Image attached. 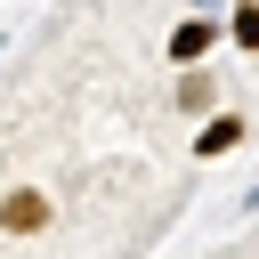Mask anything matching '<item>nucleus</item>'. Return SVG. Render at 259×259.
I'll return each mask as SVG.
<instances>
[{
    "label": "nucleus",
    "mask_w": 259,
    "mask_h": 259,
    "mask_svg": "<svg viewBox=\"0 0 259 259\" xmlns=\"http://www.w3.org/2000/svg\"><path fill=\"white\" fill-rule=\"evenodd\" d=\"M202 49H210V32H202V24H186V32L170 40V57H202Z\"/></svg>",
    "instance_id": "obj_2"
},
{
    "label": "nucleus",
    "mask_w": 259,
    "mask_h": 259,
    "mask_svg": "<svg viewBox=\"0 0 259 259\" xmlns=\"http://www.w3.org/2000/svg\"><path fill=\"white\" fill-rule=\"evenodd\" d=\"M235 138H243V121H210V130H202V154H219V146H235Z\"/></svg>",
    "instance_id": "obj_3"
},
{
    "label": "nucleus",
    "mask_w": 259,
    "mask_h": 259,
    "mask_svg": "<svg viewBox=\"0 0 259 259\" xmlns=\"http://www.w3.org/2000/svg\"><path fill=\"white\" fill-rule=\"evenodd\" d=\"M40 219H49V202H40L32 186H16V194H8V235H32Z\"/></svg>",
    "instance_id": "obj_1"
},
{
    "label": "nucleus",
    "mask_w": 259,
    "mask_h": 259,
    "mask_svg": "<svg viewBox=\"0 0 259 259\" xmlns=\"http://www.w3.org/2000/svg\"><path fill=\"white\" fill-rule=\"evenodd\" d=\"M235 40H243V49H259V8H243V16H235Z\"/></svg>",
    "instance_id": "obj_4"
}]
</instances>
